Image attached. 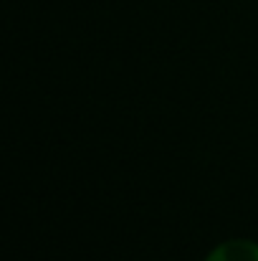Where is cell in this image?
<instances>
[{
    "mask_svg": "<svg viewBox=\"0 0 258 261\" xmlns=\"http://www.w3.org/2000/svg\"><path fill=\"white\" fill-rule=\"evenodd\" d=\"M205 261H258V244L251 239H228L215 246Z\"/></svg>",
    "mask_w": 258,
    "mask_h": 261,
    "instance_id": "6da1fadb",
    "label": "cell"
}]
</instances>
